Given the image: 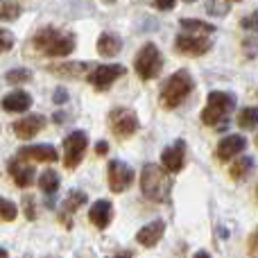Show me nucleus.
I'll list each match as a JSON object with an SVG mask.
<instances>
[{
	"instance_id": "obj_1",
	"label": "nucleus",
	"mask_w": 258,
	"mask_h": 258,
	"mask_svg": "<svg viewBox=\"0 0 258 258\" xmlns=\"http://www.w3.org/2000/svg\"><path fill=\"white\" fill-rule=\"evenodd\" d=\"M32 45L45 57H66L75 50V36L71 32L57 30V27H45L34 34Z\"/></svg>"
},
{
	"instance_id": "obj_11",
	"label": "nucleus",
	"mask_w": 258,
	"mask_h": 258,
	"mask_svg": "<svg viewBox=\"0 0 258 258\" xmlns=\"http://www.w3.org/2000/svg\"><path fill=\"white\" fill-rule=\"evenodd\" d=\"M161 161H163V168L168 172H181L183 163H186V141L177 138L170 147H165L163 154H161Z\"/></svg>"
},
{
	"instance_id": "obj_28",
	"label": "nucleus",
	"mask_w": 258,
	"mask_h": 258,
	"mask_svg": "<svg viewBox=\"0 0 258 258\" xmlns=\"http://www.w3.org/2000/svg\"><path fill=\"white\" fill-rule=\"evenodd\" d=\"M32 77V73L27 71V68H14V71L7 73V82L9 84H23V82H27Z\"/></svg>"
},
{
	"instance_id": "obj_38",
	"label": "nucleus",
	"mask_w": 258,
	"mask_h": 258,
	"mask_svg": "<svg viewBox=\"0 0 258 258\" xmlns=\"http://www.w3.org/2000/svg\"><path fill=\"white\" fill-rule=\"evenodd\" d=\"M195 258H211V256L206 254V251H197V254H195Z\"/></svg>"
},
{
	"instance_id": "obj_3",
	"label": "nucleus",
	"mask_w": 258,
	"mask_h": 258,
	"mask_svg": "<svg viewBox=\"0 0 258 258\" xmlns=\"http://www.w3.org/2000/svg\"><path fill=\"white\" fill-rule=\"evenodd\" d=\"M195 89V80L188 71H177L161 89V107L163 109H177Z\"/></svg>"
},
{
	"instance_id": "obj_21",
	"label": "nucleus",
	"mask_w": 258,
	"mask_h": 258,
	"mask_svg": "<svg viewBox=\"0 0 258 258\" xmlns=\"http://www.w3.org/2000/svg\"><path fill=\"white\" fill-rule=\"evenodd\" d=\"M251 168H254V159H251V156H240L238 161H233V163L229 165V174H231V179L240 181V179H245L247 174L251 172Z\"/></svg>"
},
{
	"instance_id": "obj_23",
	"label": "nucleus",
	"mask_w": 258,
	"mask_h": 258,
	"mask_svg": "<svg viewBox=\"0 0 258 258\" xmlns=\"http://www.w3.org/2000/svg\"><path fill=\"white\" fill-rule=\"evenodd\" d=\"M86 68H93L91 63H66V66H50V73L63 77H80Z\"/></svg>"
},
{
	"instance_id": "obj_13",
	"label": "nucleus",
	"mask_w": 258,
	"mask_h": 258,
	"mask_svg": "<svg viewBox=\"0 0 258 258\" xmlns=\"http://www.w3.org/2000/svg\"><path fill=\"white\" fill-rule=\"evenodd\" d=\"M9 174H12V179L16 181V186L21 188H27L32 186V181H34V168L32 165H27V161L23 159H9Z\"/></svg>"
},
{
	"instance_id": "obj_14",
	"label": "nucleus",
	"mask_w": 258,
	"mask_h": 258,
	"mask_svg": "<svg viewBox=\"0 0 258 258\" xmlns=\"http://www.w3.org/2000/svg\"><path fill=\"white\" fill-rule=\"evenodd\" d=\"M21 159H30V161H43V163H54L59 161V154L52 145H30V147H21L18 150Z\"/></svg>"
},
{
	"instance_id": "obj_26",
	"label": "nucleus",
	"mask_w": 258,
	"mask_h": 258,
	"mask_svg": "<svg viewBox=\"0 0 258 258\" xmlns=\"http://www.w3.org/2000/svg\"><path fill=\"white\" fill-rule=\"evenodd\" d=\"M23 12L21 3H0V21H14Z\"/></svg>"
},
{
	"instance_id": "obj_15",
	"label": "nucleus",
	"mask_w": 258,
	"mask_h": 258,
	"mask_svg": "<svg viewBox=\"0 0 258 258\" xmlns=\"http://www.w3.org/2000/svg\"><path fill=\"white\" fill-rule=\"evenodd\" d=\"M111 218H113V206H111V202H107V200L95 202L89 211V220L95 229H107L109 224H111Z\"/></svg>"
},
{
	"instance_id": "obj_34",
	"label": "nucleus",
	"mask_w": 258,
	"mask_h": 258,
	"mask_svg": "<svg viewBox=\"0 0 258 258\" xmlns=\"http://www.w3.org/2000/svg\"><path fill=\"white\" fill-rule=\"evenodd\" d=\"M68 100V95H66V91H57V93H54V102H66Z\"/></svg>"
},
{
	"instance_id": "obj_18",
	"label": "nucleus",
	"mask_w": 258,
	"mask_h": 258,
	"mask_svg": "<svg viewBox=\"0 0 258 258\" xmlns=\"http://www.w3.org/2000/svg\"><path fill=\"white\" fill-rule=\"evenodd\" d=\"M163 231H165V224L161 222V220H154V222L145 224V227L136 233V240L141 242L143 247H154L156 242L163 238Z\"/></svg>"
},
{
	"instance_id": "obj_37",
	"label": "nucleus",
	"mask_w": 258,
	"mask_h": 258,
	"mask_svg": "<svg viewBox=\"0 0 258 258\" xmlns=\"http://www.w3.org/2000/svg\"><path fill=\"white\" fill-rule=\"evenodd\" d=\"M113 258H134V256H132V251H120V254H116Z\"/></svg>"
},
{
	"instance_id": "obj_36",
	"label": "nucleus",
	"mask_w": 258,
	"mask_h": 258,
	"mask_svg": "<svg viewBox=\"0 0 258 258\" xmlns=\"http://www.w3.org/2000/svg\"><path fill=\"white\" fill-rule=\"evenodd\" d=\"M154 7L165 12V9H174V3H154Z\"/></svg>"
},
{
	"instance_id": "obj_24",
	"label": "nucleus",
	"mask_w": 258,
	"mask_h": 258,
	"mask_svg": "<svg viewBox=\"0 0 258 258\" xmlns=\"http://www.w3.org/2000/svg\"><path fill=\"white\" fill-rule=\"evenodd\" d=\"M258 125V107H247L238 113V127L254 129Z\"/></svg>"
},
{
	"instance_id": "obj_27",
	"label": "nucleus",
	"mask_w": 258,
	"mask_h": 258,
	"mask_svg": "<svg viewBox=\"0 0 258 258\" xmlns=\"http://www.w3.org/2000/svg\"><path fill=\"white\" fill-rule=\"evenodd\" d=\"M16 204H12L9 200H3L0 197V220H5V222H12L14 218H16Z\"/></svg>"
},
{
	"instance_id": "obj_20",
	"label": "nucleus",
	"mask_w": 258,
	"mask_h": 258,
	"mask_svg": "<svg viewBox=\"0 0 258 258\" xmlns=\"http://www.w3.org/2000/svg\"><path fill=\"white\" fill-rule=\"evenodd\" d=\"M179 25L186 30V34H195V36H206V34H213L215 32V25L204 23V21H195V18H181Z\"/></svg>"
},
{
	"instance_id": "obj_32",
	"label": "nucleus",
	"mask_w": 258,
	"mask_h": 258,
	"mask_svg": "<svg viewBox=\"0 0 258 258\" xmlns=\"http://www.w3.org/2000/svg\"><path fill=\"white\" fill-rule=\"evenodd\" d=\"M23 206H25V215H27V218L34 220L36 218V213H34V200H32V197H25V204H23Z\"/></svg>"
},
{
	"instance_id": "obj_5",
	"label": "nucleus",
	"mask_w": 258,
	"mask_h": 258,
	"mask_svg": "<svg viewBox=\"0 0 258 258\" xmlns=\"http://www.w3.org/2000/svg\"><path fill=\"white\" fill-rule=\"evenodd\" d=\"M134 68H136L141 80L145 82L154 80L161 73V68H163V57H161L159 48L154 43H145L141 48V52L136 54V59H134Z\"/></svg>"
},
{
	"instance_id": "obj_9",
	"label": "nucleus",
	"mask_w": 258,
	"mask_h": 258,
	"mask_svg": "<svg viewBox=\"0 0 258 258\" xmlns=\"http://www.w3.org/2000/svg\"><path fill=\"white\" fill-rule=\"evenodd\" d=\"M125 75V68L120 63H104V66H95L89 73V82L95 86L98 91H107L118 77Z\"/></svg>"
},
{
	"instance_id": "obj_39",
	"label": "nucleus",
	"mask_w": 258,
	"mask_h": 258,
	"mask_svg": "<svg viewBox=\"0 0 258 258\" xmlns=\"http://www.w3.org/2000/svg\"><path fill=\"white\" fill-rule=\"evenodd\" d=\"M0 258H9V256H7V251H5L3 247H0Z\"/></svg>"
},
{
	"instance_id": "obj_22",
	"label": "nucleus",
	"mask_w": 258,
	"mask_h": 258,
	"mask_svg": "<svg viewBox=\"0 0 258 258\" xmlns=\"http://www.w3.org/2000/svg\"><path fill=\"white\" fill-rule=\"evenodd\" d=\"M39 186L45 195H54V192L59 190V174L54 172V170H45L39 177Z\"/></svg>"
},
{
	"instance_id": "obj_6",
	"label": "nucleus",
	"mask_w": 258,
	"mask_h": 258,
	"mask_svg": "<svg viewBox=\"0 0 258 258\" xmlns=\"http://www.w3.org/2000/svg\"><path fill=\"white\" fill-rule=\"evenodd\" d=\"M109 127L111 132L116 134L118 138H129L132 134H136L138 129V118L132 109H125V107H118L109 113Z\"/></svg>"
},
{
	"instance_id": "obj_30",
	"label": "nucleus",
	"mask_w": 258,
	"mask_h": 258,
	"mask_svg": "<svg viewBox=\"0 0 258 258\" xmlns=\"http://www.w3.org/2000/svg\"><path fill=\"white\" fill-rule=\"evenodd\" d=\"M14 48V36L12 32L7 30H0V52H7V50Z\"/></svg>"
},
{
	"instance_id": "obj_16",
	"label": "nucleus",
	"mask_w": 258,
	"mask_h": 258,
	"mask_svg": "<svg viewBox=\"0 0 258 258\" xmlns=\"http://www.w3.org/2000/svg\"><path fill=\"white\" fill-rule=\"evenodd\" d=\"M245 147H247V141L242 136H238V134L227 136V138H222L220 145H218V159L220 161H229V159H233V156L240 154Z\"/></svg>"
},
{
	"instance_id": "obj_17",
	"label": "nucleus",
	"mask_w": 258,
	"mask_h": 258,
	"mask_svg": "<svg viewBox=\"0 0 258 258\" xmlns=\"http://www.w3.org/2000/svg\"><path fill=\"white\" fill-rule=\"evenodd\" d=\"M32 107V95L25 93V91H12L3 98V109L5 111H12V113H21L27 111Z\"/></svg>"
},
{
	"instance_id": "obj_40",
	"label": "nucleus",
	"mask_w": 258,
	"mask_h": 258,
	"mask_svg": "<svg viewBox=\"0 0 258 258\" xmlns=\"http://www.w3.org/2000/svg\"><path fill=\"white\" fill-rule=\"evenodd\" d=\"M256 197H258V186H256Z\"/></svg>"
},
{
	"instance_id": "obj_33",
	"label": "nucleus",
	"mask_w": 258,
	"mask_h": 258,
	"mask_svg": "<svg viewBox=\"0 0 258 258\" xmlns=\"http://www.w3.org/2000/svg\"><path fill=\"white\" fill-rule=\"evenodd\" d=\"M249 249L251 251H258V229L251 233V238H249Z\"/></svg>"
},
{
	"instance_id": "obj_31",
	"label": "nucleus",
	"mask_w": 258,
	"mask_h": 258,
	"mask_svg": "<svg viewBox=\"0 0 258 258\" xmlns=\"http://www.w3.org/2000/svg\"><path fill=\"white\" fill-rule=\"evenodd\" d=\"M240 27H242V30L258 32V12L249 14V16H247V18H242V21H240Z\"/></svg>"
},
{
	"instance_id": "obj_29",
	"label": "nucleus",
	"mask_w": 258,
	"mask_h": 258,
	"mask_svg": "<svg viewBox=\"0 0 258 258\" xmlns=\"http://www.w3.org/2000/svg\"><path fill=\"white\" fill-rule=\"evenodd\" d=\"M229 9H231V5L229 3H206V12L215 14V16H224Z\"/></svg>"
},
{
	"instance_id": "obj_19",
	"label": "nucleus",
	"mask_w": 258,
	"mask_h": 258,
	"mask_svg": "<svg viewBox=\"0 0 258 258\" xmlns=\"http://www.w3.org/2000/svg\"><path fill=\"white\" fill-rule=\"evenodd\" d=\"M120 48H122L120 36L111 34V32H104V34L98 39V52L104 54V57H113V54H118Z\"/></svg>"
},
{
	"instance_id": "obj_10",
	"label": "nucleus",
	"mask_w": 258,
	"mask_h": 258,
	"mask_svg": "<svg viewBox=\"0 0 258 258\" xmlns=\"http://www.w3.org/2000/svg\"><path fill=\"white\" fill-rule=\"evenodd\" d=\"M134 183V170L122 161H111L109 163V188L111 192H125Z\"/></svg>"
},
{
	"instance_id": "obj_2",
	"label": "nucleus",
	"mask_w": 258,
	"mask_h": 258,
	"mask_svg": "<svg viewBox=\"0 0 258 258\" xmlns=\"http://www.w3.org/2000/svg\"><path fill=\"white\" fill-rule=\"evenodd\" d=\"M141 190L152 202H168L170 190H172V179L163 168L145 163L141 172Z\"/></svg>"
},
{
	"instance_id": "obj_12",
	"label": "nucleus",
	"mask_w": 258,
	"mask_h": 258,
	"mask_svg": "<svg viewBox=\"0 0 258 258\" xmlns=\"http://www.w3.org/2000/svg\"><path fill=\"white\" fill-rule=\"evenodd\" d=\"M43 127H45V118L41 116V113H30V116L14 122V134H16L18 138H23V141H30V138H34Z\"/></svg>"
},
{
	"instance_id": "obj_7",
	"label": "nucleus",
	"mask_w": 258,
	"mask_h": 258,
	"mask_svg": "<svg viewBox=\"0 0 258 258\" xmlns=\"http://www.w3.org/2000/svg\"><path fill=\"white\" fill-rule=\"evenodd\" d=\"M86 145H89V136L84 132H73L66 136L63 141V165L66 168H77L86 152Z\"/></svg>"
},
{
	"instance_id": "obj_8",
	"label": "nucleus",
	"mask_w": 258,
	"mask_h": 258,
	"mask_svg": "<svg viewBox=\"0 0 258 258\" xmlns=\"http://www.w3.org/2000/svg\"><path fill=\"white\" fill-rule=\"evenodd\" d=\"M211 39L209 36H195V34H179L174 41V48L179 54H188V57H202L211 50Z\"/></svg>"
},
{
	"instance_id": "obj_35",
	"label": "nucleus",
	"mask_w": 258,
	"mask_h": 258,
	"mask_svg": "<svg viewBox=\"0 0 258 258\" xmlns=\"http://www.w3.org/2000/svg\"><path fill=\"white\" fill-rule=\"evenodd\" d=\"M107 150H109V145L104 141H100L98 145H95V152H98V154H107Z\"/></svg>"
},
{
	"instance_id": "obj_25",
	"label": "nucleus",
	"mask_w": 258,
	"mask_h": 258,
	"mask_svg": "<svg viewBox=\"0 0 258 258\" xmlns=\"http://www.w3.org/2000/svg\"><path fill=\"white\" fill-rule=\"evenodd\" d=\"M82 204H86V192L82 190H71L63 202V213H75Z\"/></svg>"
},
{
	"instance_id": "obj_4",
	"label": "nucleus",
	"mask_w": 258,
	"mask_h": 258,
	"mask_svg": "<svg viewBox=\"0 0 258 258\" xmlns=\"http://www.w3.org/2000/svg\"><path fill=\"white\" fill-rule=\"evenodd\" d=\"M233 107H236V98L231 93H222V91H213L206 98V107L202 109V122L209 127H218L231 116Z\"/></svg>"
},
{
	"instance_id": "obj_41",
	"label": "nucleus",
	"mask_w": 258,
	"mask_h": 258,
	"mask_svg": "<svg viewBox=\"0 0 258 258\" xmlns=\"http://www.w3.org/2000/svg\"><path fill=\"white\" fill-rule=\"evenodd\" d=\"M256 145H258V136H256Z\"/></svg>"
}]
</instances>
